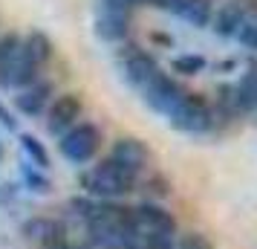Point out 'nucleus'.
I'll use <instances>...</instances> for the list:
<instances>
[{
    "mask_svg": "<svg viewBox=\"0 0 257 249\" xmlns=\"http://www.w3.org/2000/svg\"><path fill=\"white\" fill-rule=\"evenodd\" d=\"M87 243L93 249H124L133 232V206L121 200H98L93 217L84 223Z\"/></svg>",
    "mask_w": 257,
    "mask_h": 249,
    "instance_id": "obj_1",
    "label": "nucleus"
},
{
    "mask_svg": "<svg viewBox=\"0 0 257 249\" xmlns=\"http://www.w3.org/2000/svg\"><path fill=\"white\" fill-rule=\"evenodd\" d=\"M78 183H81L84 194L93 197V200H121V197L136 191L139 174H133L130 168L116 162L113 156H104L87 171H81Z\"/></svg>",
    "mask_w": 257,
    "mask_h": 249,
    "instance_id": "obj_2",
    "label": "nucleus"
},
{
    "mask_svg": "<svg viewBox=\"0 0 257 249\" xmlns=\"http://www.w3.org/2000/svg\"><path fill=\"white\" fill-rule=\"evenodd\" d=\"M168 122L171 128L179 133H191V136H199V133H214L217 125H214V110H211V102L205 96L191 93L188 90L185 99L168 113Z\"/></svg>",
    "mask_w": 257,
    "mask_h": 249,
    "instance_id": "obj_3",
    "label": "nucleus"
},
{
    "mask_svg": "<svg viewBox=\"0 0 257 249\" xmlns=\"http://www.w3.org/2000/svg\"><path fill=\"white\" fill-rule=\"evenodd\" d=\"M101 142H104V136H101V128L98 125H93V122H78L67 133L58 136V151L64 159H70L75 165H84V162H90L101 151Z\"/></svg>",
    "mask_w": 257,
    "mask_h": 249,
    "instance_id": "obj_4",
    "label": "nucleus"
},
{
    "mask_svg": "<svg viewBox=\"0 0 257 249\" xmlns=\"http://www.w3.org/2000/svg\"><path fill=\"white\" fill-rule=\"evenodd\" d=\"M139 93H142V102L151 107V110H156V113L168 116V113H171V110H174L182 99H185L188 90H185V84H179L174 75L159 72V75H153L151 81L142 87Z\"/></svg>",
    "mask_w": 257,
    "mask_h": 249,
    "instance_id": "obj_5",
    "label": "nucleus"
},
{
    "mask_svg": "<svg viewBox=\"0 0 257 249\" xmlns=\"http://www.w3.org/2000/svg\"><path fill=\"white\" fill-rule=\"evenodd\" d=\"M133 232L136 235H179L174 212H168L162 203L142 200L133 206Z\"/></svg>",
    "mask_w": 257,
    "mask_h": 249,
    "instance_id": "obj_6",
    "label": "nucleus"
},
{
    "mask_svg": "<svg viewBox=\"0 0 257 249\" xmlns=\"http://www.w3.org/2000/svg\"><path fill=\"white\" fill-rule=\"evenodd\" d=\"M118 67H121L124 81H127L130 87H136V90H142L153 75L162 72L159 61L153 58L148 49H142V47H124L121 49V52H118Z\"/></svg>",
    "mask_w": 257,
    "mask_h": 249,
    "instance_id": "obj_7",
    "label": "nucleus"
},
{
    "mask_svg": "<svg viewBox=\"0 0 257 249\" xmlns=\"http://www.w3.org/2000/svg\"><path fill=\"white\" fill-rule=\"evenodd\" d=\"M84 113V102L78 93H64L55 96L47 107V131L52 136H61L67 133L72 125H78V119Z\"/></svg>",
    "mask_w": 257,
    "mask_h": 249,
    "instance_id": "obj_8",
    "label": "nucleus"
},
{
    "mask_svg": "<svg viewBox=\"0 0 257 249\" xmlns=\"http://www.w3.org/2000/svg\"><path fill=\"white\" fill-rule=\"evenodd\" d=\"M110 156L116 162H121L124 168H130L133 174H139V177L145 171H151V165H153L151 145L145 139H139V136H118L113 142V148H110Z\"/></svg>",
    "mask_w": 257,
    "mask_h": 249,
    "instance_id": "obj_9",
    "label": "nucleus"
},
{
    "mask_svg": "<svg viewBox=\"0 0 257 249\" xmlns=\"http://www.w3.org/2000/svg\"><path fill=\"white\" fill-rule=\"evenodd\" d=\"M24 237L32 240V243H41L44 249L61 246L70 240V232H67V223L58 220V217H29L24 223Z\"/></svg>",
    "mask_w": 257,
    "mask_h": 249,
    "instance_id": "obj_10",
    "label": "nucleus"
},
{
    "mask_svg": "<svg viewBox=\"0 0 257 249\" xmlns=\"http://www.w3.org/2000/svg\"><path fill=\"white\" fill-rule=\"evenodd\" d=\"M52 99H55L52 96V81H41L38 78L35 84H29V87L21 90V96L15 99V107L24 116H41V113H47V107Z\"/></svg>",
    "mask_w": 257,
    "mask_h": 249,
    "instance_id": "obj_11",
    "label": "nucleus"
},
{
    "mask_svg": "<svg viewBox=\"0 0 257 249\" xmlns=\"http://www.w3.org/2000/svg\"><path fill=\"white\" fill-rule=\"evenodd\" d=\"M245 21V9L240 0H225L222 6L214 9V18H211V29L220 38H234V32L240 29V24Z\"/></svg>",
    "mask_w": 257,
    "mask_h": 249,
    "instance_id": "obj_12",
    "label": "nucleus"
},
{
    "mask_svg": "<svg viewBox=\"0 0 257 249\" xmlns=\"http://www.w3.org/2000/svg\"><path fill=\"white\" fill-rule=\"evenodd\" d=\"M95 35L107 41V44H121L130 35V18L127 15H107V12H95Z\"/></svg>",
    "mask_w": 257,
    "mask_h": 249,
    "instance_id": "obj_13",
    "label": "nucleus"
},
{
    "mask_svg": "<svg viewBox=\"0 0 257 249\" xmlns=\"http://www.w3.org/2000/svg\"><path fill=\"white\" fill-rule=\"evenodd\" d=\"M24 49V38L18 32L0 35V87H12V70Z\"/></svg>",
    "mask_w": 257,
    "mask_h": 249,
    "instance_id": "obj_14",
    "label": "nucleus"
},
{
    "mask_svg": "<svg viewBox=\"0 0 257 249\" xmlns=\"http://www.w3.org/2000/svg\"><path fill=\"white\" fill-rule=\"evenodd\" d=\"M176 15L194 29H205V26H211V18H214V0H182Z\"/></svg>",
    "mask_w": 257,
    "mask_h": 249,
    "instance_id": "obj_15",
    "label": "nucleus"
},
{
    "mask_svg": "<svg viewBox=\"0 0 257 249\" xmlns=\"http://www.w3.org/2000/svg\"><path fill=\"white\" fill-rule=\"evenodd\" d=\"M24 52L35 67H44V64L52 58V41H49L44 32H29V35L24 38Z\"/></svg>",
    "mask_w": 257,
    "mask_h": 249,
    "instance_id": "obj_16",
    "label": "nucleus"
},
{
    "mask_svg": "<svg viewBox=\"0 0 257 249\" xmlns=\"http://www.w3.org/2000/svg\"><path fill=\"white\" fill-rule=\"evenodd\" d=\"M136 189H142V194H145V200L151 203H162L168 194H171V180L165 177V174H159V171H153V174H148V177H139V186Z\"/></svg>",
    "mask_w": 257,
    "mask_h": 249,
    "instance_id": "obj_17",
    "label": "nucleus"
},
{
    "mask_svg": "<svg viewBox=\"0 0 257 249\" xmlns=\"http://www.w3.org/2000/svg\"><path fill=\"white\" fill-rule=\"evenodd\" d=\"M21 151H24L29 159H32V165L41 168V171H47L49 168V151H47V145L41 142L38 136H32V133H21Z\"/></svg>",
    "mask_w": 257,
    "mask_h": 249,
    "instance_id": "obj_18",
    "label": "nucleus"
},
{
    "mask_svg": "<svg viewBox=\"0 0 257 249\" xmlns=\"http://www.w3.org/2000/svg\"><path fill=\"white\" fill-rule=\"evenodd\" d=\"M205 67H208V61L202 58V55H194V52L176 55V58L171 61V70H174L176 75H185V78H191V75H199V72H205Z\"/></svg>",
    "mask_w": 257,
    "mask_h": 249,
    "instance_id": "obj_19",
    "label": "nucleus"
},
{
    "mask_svg": "<svg viewBox=\"0 0 257 249\" xmlns=\"http://www.w3.org/2000/svg\"><path fill=\"white\" fill-rule=\"evenodd\" d=\"M21 177H24V186L35 194H49L52 191V183L47 180V174H41V168H32V165H24L21 168Z\"/></svg>",
    "mask_w": 257,
    "mask_h": 249,
    "instance_id": "obj_20",
    "label": "nucleus"
},
{
    "mask_svg": "<svg viewBox=\"0 0 257 249\" xmlns=\"http://www.w3.org/2000/svg\"><path fill=\"white\" fill-rule=\"evenodd\" d=\"M95 206H98V200H93V197H72L70 203H67V209L72 212V217H78L81 223H87L90 217H93V212H95Z\"/></svg>",
    "mask_w": 257,
    "mask_h": 249,
    "instance_id": "obj_21",
    "label": "nucleus"
},
{
    "mask_svg": "<svg viewBox=\"0 0 257 249\" xmlns=\"http://www.w3.org/2000/svg\"><path fill=\"white\" fill-rule=\"evenodd\" d=\"M176 249H214V243L205 232H185L176 235Z\"/></svg>",
    "mask_w": 257,
    "mask_h": 249,
    "instance_id": "obj_22",
    "label": "nucleus"
},
{
    "mask_svg": "<svg viewBox=\"0 0 257 249\" xmlns=\"http://www.w3.org/2000/svg\"><path fill=\"white\" fill-rule=\"evenodd\" d=\"M234 38H237V41H240V44H243L245 49H251V52H257V26L251 24L248 18H245L243 24H240V29L234 32Z\"/></svg>",
    "mask_w": 257,
    "mask_h": 249,
    "instance_id": "obj_23",
    "label": "nucleus"
},
{
    "mask_svg": "<svg viewBox=\"0 0 257 249\" xmlns=\"http://www.w3.org/2000/svg\"><path fill=\"white\" fill-rule=\"evenodd\" d=\"M142 249H176V235H139Z\"/></svg>",
    "mask_w": 257,
    "mask_h": 249,
    "instance_id": "obj_24",
    "label": "nucleus"
},
{
    "mask_svg": "<svg viewBox=\"0 0 257 249\" xmlns=\"http://www.w3.org/2000/svg\"><path fill=\"white\" fill-rule=\"evenodd\" d=\"M95 12H107V15H133L130 0H98L95 3Z\"/></svg>",
    "mask_w": 257,
    "mask_h": 249,
    "instance_id": "obj_25",
    "label": "nucleus"
},
{
    "mask_svg": "<svg viewBox=\"0 0 257 249\" xmlns=\"http://www.w3.org/2000/svg\"><path fill=\"white\" fill-rule=\"evenodd\" d=\"M0 125H3L6 131H18V119L12 116V110L3 105V102H0Z\"/></svg>",
    "mask_w": 257,
    "mask_h": 249,
    "instance_id": "obj_26",
    "label": "nucleus"
},
{
    "mask_svg": "<svg viewBox=\"0 0 257 249\" xmlns=\"http://www.w3.org/2000/svg\"><path fill=\"white\" fill-rule=\"evenodd\" d=\"M182 6V0H156V6L153 9H162V12H171V15H176V9Z\"/></svg>",
    "mask_w": 257,
    "mask_h": 249,
    "instance_id": "obj_27",
    "label": "nucleus"
},
{
    "mask_svg": "<svg viewBox=\"0 0 257 249\" xmlns=\"http://www.w3.org/2000/svg\"><path fill=\"white\" fill-rule=\"evenodd\" d=\"M240 3H243V9H245V18L257 26V0H240Z\"/></svg>",
    "mask_w": 257,
    "mask_h": 249,
    "instance_id": "obj_28",
    "label": "nucleus"
},
{
    "mask_svg": "<svg viewBox=\"0 0 257 249\" xmlns=\"http://www.w3.org/2000/svg\"><path fill=\"white\" fill-rule=\"evenodd\" d=\"M130 6L133 9H139V6H156V0H130Z\"/></svg>",
    "mask_w": 257,
    "mask_h": 249,
    "instance_id": "obj_29",
    "label": "nucleus"
},
{
    "mask_svg": "<svg viewBox=\"0 0 257 249\" xmlns=\"http://www.w3.org/2000/svg\"><path fill=\"white\" fill-rule=\"evenodd\" d=\"M52 249H72V240H67V243H61V246H52Z\"/></svg>",
    "mask_w": 257,
    "mask_h": 249,
    "instance_id": "obj_30",
    "label": "nucleus"
},
{
    "mask_svg": "<svg viewBox=\"0 0 257 249\" xmlns=\"http://www.w3.org/2000/svg\"><path fill=\"white\" fill-rule=\"evenodd\" d=\"M0 156H3V145H0Z\"/></svg>",
    "mask_w": 257,
    "mask_h": 249,
    "instance_id": "obj_31",
    "label": "nucleus"
}]
</instances>
